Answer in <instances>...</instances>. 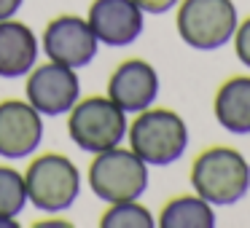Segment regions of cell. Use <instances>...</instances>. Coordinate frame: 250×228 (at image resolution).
<instances>
[{
	"label": "cell",
	"mask_w": 250,
	"mask_h": 228,
	"mask_svg": "<svg viewBox=\"0 0 250 228\" xmlns=\"http://www.w3.org/2000/svg\"><path fill=\"white\" fill-rule=\"evenodd\" d=\"M188 180L212 207H231L250 190V164L237 148L215 145L194 158Z\"/></svg>",
	"instance_id": "6da1fadb"
},
{
	"label": "cell",
	"mask_w": 250,
	"mask_h": 228,
	"mask_svg": "<svg viewBox=\"0 0 250 228\" xmlns=\"http://www.w3.org/2000/svg\"><path fill=\"white\" fill-rule=\"evenodd\" d=\"M129 148L148 167H169L188 151V126L175 110L146 108L126 129Z\"/></svg>",
	"instance_id": "7a4b0ae2"
},
{
	"label": "cell",
	"mask_w": 250,
	"mask_h": 228,
	"mask_svg": "<svg viewBox=\"0 0 250 228\" xmlns=\"http://www.w3.org/2000/svg\"><path fill=\"white\" fill-rule=\"evenodd\" d=\"M86 177L92 193L105 204L140 199L148 190V183H151L148 164L132 148H121V145L94 153V161L89 164Z\"/></svg>",
	"instance_id": "3957f363"
},
{
	"label": "cell",
	"mask_w": 250,
	"mask_h": 228,
	"mask_svg": "<svg viewBox=\"0 0 250 228\" xmlns=\"http://www.w3.org/2000/svg\"><path fill=\"white\" fill-rule=\"evenodd\" d=\"M27 201L46 215H60L76 204L81 193V172L62 153H41L24 172Z\"/></svg>",
	"instance_id": "277c9868"
},
{
	"label": "cell",
	"mask_w": 250,
	"mask_h": 228,
	"mask_svg": "<svg viewBox=\"0 0 250 228\" xmlns=\"http://www.w3.org/2000/svg\"><path fill=\"white\" fill-rule=\"evenodd\" d=\"M126 113L108 97V94H94V97L78 99L67 113V134L81 151L103 153L121 145L126 137Z\"/></svg>",
	"instance_id": "5b68a950"
},
{
	"label": "cell",
	"mask_w": 250,
	"mask_h": 228,
	"mask_svg": "<svg viewBox=\"0 0 250 228\" xmlns=\"http://www.w3.org/2000/svg\"><path fill=\"white\" fill-rule=\"evenodd\" d=\"M175 24L188 49L218 51L234 38L239 24L237 6L234 0H180Z\"/></svg>",
	"instance_id": "8992f818"
},
{
	"label": "cell",
	"mask_w": 250,
	"mask_h": 228,
	"mask_svg": "<svg viewBox=\"0 0 250 228\" xmlns=\"http://www.w3.org/2000/svg\"><path fill=\"white\" fill-rule=\"evenodd\" d=\"M27 102L38 110L41 115H65L70 108L81 99V78L76 67L60 65V62H46L35 65L27 73Z\"/></svg>",
	"instance_id": "52a82bcc"
},
{
	"label": "cell",
	"mask_w": 250,
	"mask_h": 228,
	"mask_svg": "<svg viewBox=\"0 0 250 228\" xmlns=\"http://www.w3.org/2000/svg\"><path fill=\"white\" fill-rule=\"evenodd\" d=\"M41 49L51 62L81 70V67H89L94 62L100 40L92 33L86 19L76 17V14H62L46 24Z\"/></svg>",
	"instance_id": "ba28073f"
},
{
	"label": "cell",
	"mask_w": 250,
	"mask_h": 228,
	"mask_svg": "<svg viewBox=\"0 0 250 228\" xmlns=\"http://www.w3.org/2000/svg\"><path fill=\"white\" fill-rule=\"evenodd\" d=\"M43 142V115L27 99H3L0 102V158L33 156Z\"/></svg>",
	"instance_id": "9c48e42d"
},
{
	"label": "cell",
	"mask_w": 250,
	"mask_h": 228,
	"mask_svg": "<svg viewBox=\"0 0 250 228\" xmlns=\"http://www.w3.org/2000/svg\"><path fill=\"white\" fill-rule=\"evenodd\" d=\"M86 22L100 43L121 49L143 35L146 14L135 0H92Z\"/></svg>",
	"instance_id": "30bf717a"
},
{
	"label": "cell",
	"mask_w": 250,
	"mask_h": 228,
	"mask_svg": "<svg viewBox=\"0 0 250 228\" xmlns=\"http://www.w3.org/2000/svg\"><path fill=\"white\" fill-rule=\"evenodd\" d=\"M108 97L124 113H143L159 97V73L146 59H126L110 73Z\"/></svg>",
	"instance_id": "8fae6325"
},
{
	"label": "cell",
	"mask_w": 250,
	"mask_h": 228,
	"mask_svg": "<svg viewBox=\"0 0 250 228\" xmlns=\"http://www.w3.org/2000/svg\"><path fill=\"white\" fill-rule=\"evenodd\" d=\"M41 40L24 22L3 19L0 22V78H22L38 65Z\"/></svg>",
	"instance_id": "7c38bea8"
},
{
	"label": "cell",
	"mask_w": 250,
	"mask_h": 228,
	"mask_svg": "<svg viewBox=\"0 0 250 228\" xmlns=\"http://www.w3.org/2000/svg\"><path fill=\"white\" fill-rule=\"evenodd\" d=\"M212 113L229 134H250V76H231L218 86Z\"/></svg>",
	"instance_id": "4fadbf2b"
},
{
	"label": "cell",
	"mask_w": 250,
	"mask_h": 228,
	"mask_svg": "<svg viewBox=\"0 0 250 228\" xmlns=\"http://www.w3.org/2000/svg\"><path fill=\"white\" fill-rule=\"evenodd\" d=\"M162 228H215V209L210 201H205L199 193L175 196L159 212Z\"/></svg>",
	"instance_id": "5bb4252c"
},
{
	"label": "cell",
	"mask_w": 250,
	"mask_h": 228,
	"mask_svg": "<svg viewBox=\"0 0 250 228\" xmlns=\"http://www.w3.org/2000/svg\"><path fill=\"white\" fill-rule=\"evenodd\" d=\"M100 226L103 228H153L156 220H153L151 209L140 204V199H132V201L108 204V209L100 217Z\"/></svg>",
	"instance_id": "9a60e30c"
},
{
	"label": "cell",
	"mask_w": 250,
	"mask_h": 228,
	"mask_svg": "<svg viewBox=\"0 0 250 228\" xmlns=\"http://www.w3.org/2000/svg\"><path fill=\"white\" fill-rule=\"evenodd\" d=\"M27 207L24 174L14 167H0V217H19Z\"/></svg>",
	"instance_id": "2e32d148"
},
{
	"label": "cell",
	"mask_w": 250,
	"mask_h": 228,
	"mask_svg": "<svg viewBox=\"0 0 250 228\" xmlns=\"http://www.w3.org/2000/svg\"><path fill=\"white\" fill-rule=\"evenodd\" d=\"M231 43H234V54H237V59L250 70V17L237 24Z\"/></svg>",
	"instance_id": "e0dca14e"
},
{
	"label": "cell",
	"mask_w": 250,
	"mask_h": 228,
	"mask_svg": "<svg viewBox=\"0 0 250 228\" xmlns=\"http://www.w3.org/2000/svg\"><path fill=\"white\" fill-rule=\"evenodd\" d=\"M137 6L143 8V14H151V17H162V14L172 11L180 0H135Z\"/></svg>",
	"instance_id": "ac0fdd59"
},
{
	"label": "cell",
	"mask_w": 250,
	"mask_h": 228,
	"mask_svg": "<svg viewBox=\"0 0 250 228\" xmlns=\"http://www.w3.org/2000/svg\"><path fill=\"white\" fill-rule=\"evenodd\" d=\"M24 0H0V22L3 19H14L19 11H22Z\"/></svg>",
	"instance_id": "d6986e66"
},
{
	"label": "cell",
	"mask_w": 250,
	"mask_h": 228,
	"mask_svg": "<svg viewBox=\"0 0 250 228\" xmlns=\"http://www.w3.org/2000/svg\"><path fill=\"white\" fill-rule=\"evenodd\" d=\"M49 226H60V228H70L73 223L65 220V217H60V220H38L35 223V228H49Z\"/></svg>",
	"instance_id": "ffe728a7"
},
{
	"label": "cell",
	"mask_w": 250,
	"mask_h": 228,
	"mask_svg": "<svg viewBox=\"0 0 250 228\" xmlns=\"http://www.w3.org/2000/svg\"><path fill=\"white\" fill-rule=\"evenodd\" d=\"M17 217H0V228H17Z\"/></svg>",
	"instance_id": "44dd1931"
}]
</instances>
